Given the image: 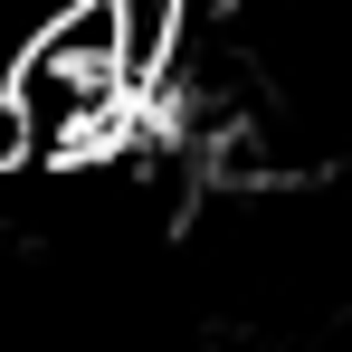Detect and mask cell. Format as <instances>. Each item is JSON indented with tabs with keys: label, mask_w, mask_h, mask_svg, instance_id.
Wrapping results in <instances>:
<instances>
[{
	"label": "cell",
	"mask_w": 352,
	"mask_h": 352,
	"mask_svg": "<svg viewBox=\"0 0 352 352\" xmlns=\"http://www.w3.org/2000/svg\"><path fill=\"white\" fill-rule=\"evenodd\" d=\"M76 10H86V0H0V76L29 58V48H38L48 29H67Z\"/></svg>",
	"instance_id": "6da1fadb"
}]
</instances>
